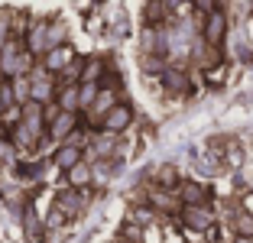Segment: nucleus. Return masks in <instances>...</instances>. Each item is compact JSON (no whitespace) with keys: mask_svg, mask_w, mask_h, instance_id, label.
<instances>
[{"mask_svg":"<svg viewBox=\"0 0 253 243\" xmlns=\"http://www.w3.org/2000/svg\"><path fill=\"white\" fill-rule=\"evenodd\" d=\"M30 59H33L30 49H7L3 59H0V72L7 75V78H23L26 68H30Z\"/></svg>","mask_w":253,"mask_h":243,"instance_id":"f257e3e1","label":"nucleus"},{"mask_svg":"<svg viewBox=\"0 0 253 243\" xmlns=\"http://www.w3.org/2000/svg\"><path fill=\"white\" fill-rule=\"evenodd\" d=\"M72 62H75V49H72L68 42H65V45H55V49H49V52L42 55V68H45L49 75L65 72V68L72 65Z\"/></svg>","mask_w":253,"mask_h":243,"instance_id":"f03ea898","label":"nucleus"},{"mask_svg":"<svg viewBox=\"0 0 253 243\" xmlns=\"http://www.w3.org/2000/svg\"><path fill=\"white\" fill-rule=\"evenodd\" d=\"M20 123L26 126V130L33 133V136H42V130L49 126V117H45V111H42V104H36V101H30L26 107H23V114H20Z\"/></svg>","mask_w":253,"mask_h":243,"instance_id":"7ed1b4c3","label":"nucleus"},{"mask_svg":"<svg viewBox=\"0 0 253 243\" xmlns=\"http://www.w3.org/2000/svg\"><path fill=\"white\" fill-rule=\"evenodd\" d=\"M130 123H133V107H130V104H117V107L101 120V126H104L107 133H124Z\"/></svg>","mask_w":253,"mask_h":243,"instance_id":"20e7f679","label":"nucleus"},{"mask_svg":"<svg viewBox=\"0 0 253 243\" xmlns=\"http://www.w3.org/2000/svg\"><path fill=\"white\" fill-rule=\"evenodd\" d=\"M182 221H185L192 230L205 234V230L214 227V214L208 211V204H198V207H185V211H182Z\"/></svg>","mask_w":253,"mask_h":243,"instance_id":"39448f33","label":"nucleus"},{"mask_svg":"<svg viewBox=\"0 0 253 243\" xmlns=\"http://www.w3.org/2000/svg\"><path fill=\"white\" fill-rule=\"evenodd\" d=\"M224 36H227V16H224L221 10H214V13H208V20H205V42L221 45Z\"/></svg>","mask_w":253,"mask_h":243,"instance_id":"423d86ee","label":"nucleus"},{"mask_svg":"<svg viewBox=\"0 0 253 243\" xmlns=\"http://www.w3.org/2000/svg\"><path fill=\"white\" fill-rule=\"evenodd\" d=\"M26 49H30L33 55H45V52H49V20H39L36 26L30 30V36H26Z\"/></svg>","mask_w":253,"mask_h":243,"instance_id":"0eeeda50","label":"nucleus"},{"mask_svg":"<svg viewBox=\"0 0 253 243\" xmlns=\"http://www.w3.org/2000/svg\"><path fill=\"white\" fill-rule=\"evenodd\" d=\"M52 162L59 165L62 172H68V169H75L78 162H84V153H82V146H75V143H62V146L55 149Z\"/></svg>","mask_w":253,"mask_h":243,"instance_id":"6e6552de","label":"nucleus"},{"mask_svg":"<svg viewBox=\"0 0 253 243\" xmlns=\"http://www.w3.org/2000/svg\"><path fill=\"white\" fill-rule=\"evenodd\" d=\"M30 88H33V101L36 104H45L49 97L55 94V88H52V78H49V72H39V75H33L30 78Z\"/></svg>","mask_w":253,"mask_h":243,"instance_id":"1a4fd4ad","label":"nucleus"},{"mask_svg":"<svg viewBox=\"0 0 253 243\" xmlns=\"http://www.w3.org/2000/svg\"><path fill=\"white\" fill-rule=\"evenodd\" d=\"M75 126H78V117H75V114L59 111V117L49 123V136H52V140H65L68 133H75Z\"/></svg>","mask_w":253,"mask_h":243,"instance_id":"9d476101","label":"nucleus"},{"mask_svg":"<svg viewBox=\"0 0 253 243\" xmlns=\"http://www.w3.org/2000/svg\"><path fill=\"white\" fill-rule=\"evenodd\" d=\"M55 104H59V111L65 114H78L82 111V97H78V84H65V88L55 94Z\"/></svg>","mask_w":253,"mask_h":243,"instance_id":"9b49d317","label":"nucleus"},{"mask_svg":"<svg viewBox=\"0 0 253 243\" xmlns=\"http://www.w3.org/2000/svg\"><path fill=\"white\" fill-rule=\"evenodd\" d=\"M182 201H185V207L208 204V188L198 185V182H185V185H182Z\"/></svg>","mask_w":253,"mask_h":243,"instance_id":"f8f14e48","label":"nucleus"},{"mask_svg":"<svg viewBox=\"0 0 253 243\" xmlns=\"http://www.w3.org/2000/svg\"><path fill=\"white\" fill-rule=\"evenodd\" d=\"M163 84L172 94H182V91H188V75L182 68H163Z\"/></svg>","mask_w":253,"mask_h":243,"instance_id":"ddd939ff","label":"nucleus"},{"mask_svg":"<svg viewBox=\"0 0 253 243\" xmlns=\"http://www.w3.org/2000/svg\"><path fill=\"white\" fill-rule=\"evenodd\" d=\"M117 104H120V101H117V94H114L111 88H101V94H97V101H94V107H91V114L104 120L107 114H111L114 107H117Z\"/></svg>","mask_w":253,"mask_h":243,"instance_id":"4468645a","label":"nucleus"},{"mask_svg":"<svg viewBox=\"0 0 253 243\" xmlns=\"http://www.w3.org/2000/svg\"><path fill=\"white\" fill-rule=\"evenodd\" d=\"M101 94V84L97 81H78V97H82V111H91Z\"/></svg>","mask_w":253,"mask_h":243,"instance_id":"2eb2a0df","label":"nucleus"},{"mask_svg":"<svg viewBox=\"0 0 253 243\" xmlns=\"http://www.w3.org/2000/svg\"><path fill=\"white\" fill-rule=\"evenodd\" d=\"M65 175H68V185H72V188H88L91 185V165L88 162H78V165L68 169Z\"/></svg>","mask_w":253,"mask_h":243,"instance_id":"dca6fc26","label":"nucleus"},{"mask_svg":"<svg viewBox=\"0 0 253 243\" xmlns=\"http://www.w3.org/2000/svg\"><path fill=\"white\" fill-rule=\"evenodd\" d=\"M16 94H13V81H0V117L7 120V111H16Z\"/></svg>","mask_w":253,"mask_h":243,"instance_id":"f3484780","label":"nucleus"},{"mask_svg":"<svg viewBox=\"0 0 253 243\" xmlns=\"http://www.w3.org/2000/svg\"><path fill=\"white\" fill-rule=\"evenodd\" d=\"M234 230H237V237H253V214H237Z\"/></svg>","mask_w":253,"mask_h":243,"instance_id":"a211bd4d","label":"nucleus"},{"mask_svg":"<svg viewBox=\"0 0 253 243\" xmlns=\"http://www.w3.org/2000/svg\"><path fill=\"white\" fill-rule=\"evenodd\" d=\"M159 13H163V3H159V0H149V7H146V20H149V23H159Z\"/></svg>","mask_w":253,"mask_h":243,"instance_id":"6ab92c4d","label":"nucleus"},{"mask_svg":"<svg viewBox=\"0 0 253 243\" xmlns=\"http://www.w3.org/2000/svg\"><path fill=\"white\" fill-rule=\"evenodd\" d=\"M159 182H163V185H175V172H172L169 165H166V169H159Z\"/></svg>","mask_w":253,"mask_h":243,"instance_id":"aec40b11","label":"nucleus"},{"mask_svg":"<svg viewBox=\"0 0 253 243\" xmlns=\"http://www.w3.org/2000/svg\"><path fill=\"white\" fill-rule=\"evenodd\" d=\"M26 234H30V237H39V224H36V217H33V211L26 214Z\"/></svg>","mask_w":253,"mask_h":243,"instance_id":"412c9836","label":"nucleus"},{"mask_svg":"<svg viewBox=\"0 0 253 243\" xmlns=\"http://www.w3.org/2000/svg\"><path fill=\"white\" fill-rule=\"evenodd\" d=\"M195 3H198L205 13H214V0H195Z\"/></svg>","mask_w":253,"mask_h":243,"instance_id":"4be33fe9","label":"nucleus"},{"mask_svg":"<svg viewBox=\"0 0 253 243\" xmlns=\"http://www.w3.org/2000/svg\"><path fill=\"white\" fill-rule=\"evenodd\" d=\"M7 159H10V143L0 140V162H7Z\"/></svg>","mask_w":253,"mask_h":243,"instance_id":"5701e85b","label":"nucleus"},{"mask_svg":"<svg viewBox=\"0 0 253 243\" xmlns=\"http://www.w3.org/2000/svg\"><path fill=\"white\" fill-rule=\"evenodd\" d=\"M234 243H253V237H237Z\"/></svg>","mask_w":253,"mask_h":243,"instance_id":"b1692460","label":"nucleus"}]
</instances>
